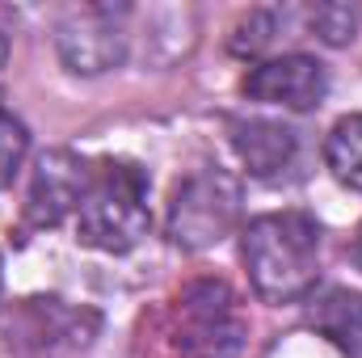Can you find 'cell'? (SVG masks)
I'll return each instance as SVG.
<instances>
[{"label": "cell", "mask_w": 362, "mask_h": 358, "mask_svg": "<svg viewBox=\"0 0 362 358\" xmlns=\"http://www.w3.org/2000/svg\"><path fill=\"white\" fill-rule=\"evenodd\" d=\"M308 321H312L333 346H341L346 354H358L362 350V295L358 291L329 287V291L312 304Z\"/></svg>", "instance_id": "cell-9"}, {"label": "cell", "mask_w": 362, "mask_h": 358, "mask_svg": "<svg viewBox=\"0 0 362 358\" xmlns=\"http://www.w3.org/2000/svg\"><path fill=\"white\" fill-rule=\"evenodd\" d=\"M240 215V185L223 169H198L173 185L169 198V241L181 249L219 245Z\"/></svg>", "instance_id": "cell-4"}, {"label": "cell", "mask_w": 362, "mask_h": 358, "mask_svg": "<svg viewBox=\"0 0 362 358\" xmlns=\"http://www.w3.org/2000/svg\"><path fill=\"white\" fill-rule=\"evenodd\" d=\"M76 241L97 253H131L152 224L148 211V173L127 156L93 165L89 190L76 207Z\"/></svg>", "instance_id": "cell-2"}, {"label": "cell", "mask_w": 362, "mask_h": 358, "mask_svg": "<svg viewBox=\"0 0 362 358\" xmlns=\"http://www.w3.org/2000/svg\"><path fill=\"white\" fill-rule=\"evenodd\" d=\"M93 165L85 156L68 152V148H55V152H42L38 156V169L30 181V202H25V215L34 228H55L64 224L68 215H76L85 190H89Z\"/></svg>", "instance_id": "cell-7"}, {"label": "cell", "mask_w": 362, "mask_h": 358, "mask_svg": "<svg viewBox=\"0 0 362 358\" xmlns=\"http://www.w3.org/2000/svg\"><path fill=\"white\" fill-rule=\"evenodd\" d=\"M325 165L346 190L362 194V114H346L333 122L325 139Z\"/></svg>", "instance_id": "cell-10"}, {"label": "cell", "mask_w": 362, "mask_h": 358, "mask_svg": "<svg viewBox=\"0 0 362 358\" xmlns=\"http://www.w3.org/2000/svg\"><path fill=\"white\" fill-rule=\"evenodd\" d=\"M358 21H362L358 4H337V0H329V4H312V8H308V30H312L320 42H329V47L354 42Z\"/></svg>", "instance_id": "cell-11"}, {"label": "cell", "mask_w": 362, "mask_h": 358, "mask_svg": "<svg viewBox=\"0 0 362 358\" xmlns=\"http://www.w3.org/2000/svg\"><path fill=\"white\" fill-rule=\"evenodd\" d=\"M354 266L362 270V228H358V236H354Z\"/></svg>", "instance_id": "cell-13"}, {"label": "cell", "mask_w": 362, "mask_h": 358, "mask_svg": "<svg viewBox=\"0 0 362 358\" xmlns=\"http://www.w3.org/2000/svg\"><path fill=\"white\" fill-rule=\"evenodd\" d=\"M240 93L249 101H262V105H282L291 114H303V110H316L329 93V76H325V64L312 59V55H278L257 64L245 81Z\"/></svg>", "instance_id": "cell-6"}, {"label": "cell", "mask_w": 362, "mask_h": 358, "mask_svg": "<svg viewBox=\"0 0 362 358\" xmlns=\"http://www.w3.org/2000/svg\"><path fill=\"white\" fill-rule=\"evenodd\" d=\"M232 148L245 161V169L253 178H278L295 165L299 152V135L286 122L270 118H236L232 122Z\"/></svg>", "instance_id": "cell-8"}, {"label": "cell", "mask_w": 362, "mask_h": 358, "mask_svg": "<svg viewBox=\"0 0 362 358\" xmlns=\"http://www.w3.org/2000/svg\"><path fill=\"white\" fill-rule=\"evenodd\" d=\"M25 152H30V135H25V127L0 105V190L17 178V169L25 165Z\"/></svg>", "instance_id": "cell-12"}, {"label": "cell", "mask_w": 362, "mask_h": 358, "mask_svg": "<svg viewBox=\"0 0 362 358\" xmlns=\"http://www.w3.org/2000/svg\"><path fill=\"white\" fill-rule=\"evenodd\" d=\"M8 59V42H4V34H0V64Z\"/></svg>", "instance_id": "cell-14"}, {"label": "cell", "mask_w": 362, "mask_h": 358, "mask_svg": "<svg viewBox=\"0 0 362 358\" xmlns=\"http://www.w3.org/2000/svg\"><path fill=\"white\" fill-rule=\"evenodd\" d=\"M122 8H105V4H85L76 13H68L59 21V55L72 72L81 76H97L105 68H114L122 59V47H127V34L118 25Z\"/></svg>", "instance_id": "cell-5"}, {"label": "cell", "mask_w": 362, "mask_h": 358, "mask_svg": "<svg viewBox=\"0 0 362 358\" xmlns=\"http://www.w3.org/2000/svg\"><path fill=\"white\" fill-rule=\"evenodd\" d=\"M249 321L223 278L189 282L173 304V346L185 358H236L245 350Z\"/></svg>", "instance_id": "cell-3"}, {"label": "cell", "mask_w": 362, "mask_h": 358, "mask_svg": "<svg viewBox=\"0 0 362 358\" xmlns=\"http://www.w3.org/2000/svg\"><path fill=\"white\" fill-rule=\"evenodd\" d=\"M240 258L266 304H295L320 278V224L308 211L257 215L240 236Z\"/></svg>", "instance_id": "cell-1"}]
</instances>
